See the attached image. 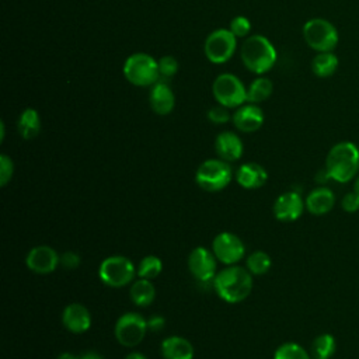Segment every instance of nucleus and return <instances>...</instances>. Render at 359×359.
I'll list each match as a JSON object with an SVG mask.
<instances>
[{
  "mask_svg": "<svg viewBox=\"0 0 359 359\" xmlns=\"http://www.w3.org/2000/svg\"><path fill=\"white\" fill-rule=\"evenodd\" d=\"M213 289L222 300L227 303H240L251 293V272L238 265H227L224 269L216 273Z\"/></svg>",
  "mask_w": 359,
  "mask_h": 359,
  "instance_id": "obj_1",
  "label": "nucleus"
},
{
  "mask_svg": "<svg viewBox=\"0 0 359 359\" xmlns=\"http://www.w3.org/2000/svg\"><path fill=\"white\" fill-rule=\"evenodd\" d=\"M325 170L331 180L349 182L359 171V147L348 140L334 144L327 154Z\"/></svg>",
  "mask_w": 359,
  "mask_h": 359,
  "instance_id": "obj_2",
  "label": "nucleus"
},
{
  "mask_svg": "<svg viewBox=\"0 0 359 359\" xmlns=\"http://www.w3.org/2000/svg\"><path fill=\"white\" fill-rule=\"evenodd\" d=\"M241 60L250 72L264 74L273 67L276 49L266 36L259 34L250 35L241 46Z\"/></svg>",
  "mask_w": 359,
  "mask_h": 359,
  "instance_id": "obj_3",
  "label": "nucleus"
},
{
  "mask_svg": "<svg viewBox=\"0 0 359 359\" xmlns=\"http://www.w3.org/2000/svg\"><path fill=\"white\" fill-rule=\"evenodd\" d=\"M304 42L316 50L320 52H334L339 42V34L335 25L325 18H310L303 25Z\"/></svg>",
  "mask_w": 359,
  "mask_h": 359,
  "instance_id": "obj_4",
  "label": "nucleus"
},
{
  "mask_svg": "<svg viewBox=\"0 0 359 359\" xmlns=\"http://www.w3.org/2000/svg\"><path fill=\"white\" fill-rule=\"evenodd\" d=\"M125 79L137 87L153 86L160 80L158 60L149 53L137 52L130 55L123 63Z\"/></svg>",
  "mask_w": 359,
  "mask_h": 359,
  "instance_id": "obj_5",
  "label": "nucleus"
},
{
  "mask_svg": "<svg viewBox=\"0 0 359 359\" xmlns=\"http://www.w3.org/2000/svg\"><path fill=\"white\" fill-rule=\"evenodd\" d=\"M233 178L230 164L222 158L205 160L195 172V182L199 188L208 192L224 189Z\"/></svg>",
  "mask_w": 359,
  "mask_h": 359,
  "instance_id": "obj_6",
  "label": "nucleus"
},
{
  "mask_svg": "<svg viewBox=\"0 0 359 359\" xmlns=\"http://www.w3.org/2000/svg\"><path fill=\"white\" fill-rule=\"evenodd\" d=\"M212 93L217 104L226 108H238L247 101L245 86L231 73L219 74L212 84Z\"/></svg>",
  "mask_w": 359,
  "mask_h": 359,
  "instance_id": "obj_7",
  "label": "nucleus"
},
{
  "mask_svg": "<svg viewBox=\"0 0 359 359\" xmlns=\"http://www.w3.org/2000/svg\"><path fill=\"white\" fill-rule=\"evenodd\" d=\"M135 266L132 261L123 255H112L105 258L98 268L101 282L111 287H122L129 285L135 278Z\"/></svg>",
  "mask_w": 359,
  "mask_h": 359,
  "instance_id": "obj_8",
  "label": "nucleus"
},
{
  "mask_svg": "<svg viewBox=\"0 0 359 359\" xmlns=\"http://www.w3.org/2000/svg\"><path fill=\"white\" fill-rule=\"evenodd\" d=\"M236 46L237 38L234 36V34L230 29L219 28L208 35V38L205 39L203 50L209 62L220 65L231 59L236 52Z\"/></svg>",
  "mask_w": 359,
  "mask_h": 359,
  "instance_id": "obj_9",
  "label": "nucleus"
},
{
  "mask_svg": "<svg viewBox=\"0 0 359 359\" xmlns=\"http://www.w3.org/2000/svg\"><path fill=\"white\" fill-rule=\"evenodd\" d=\"M188 268L196 283L203 289L213 287L216 276V257L205 247H196L188 257Z\"/></svg>",
  "mask_w": 359,
  "mask_h": 359,
  "instance_id": "obj_10",
  "label": "nucleus"
},
{
  "mask_svg": "<svg viewBox=\"0 0 359 359\" xmlns=\"http://www.w3.org/2000/svg\"><path fill=\"white\" fill-rule=\"evenodd\" d=\"M147 320L139 313H125L115 323V338L116 341L128 348L139 345L146 337Z\"/></svg>",
  "mask_w": 359,
  "mask_h": 359,
  "instance_id": "obj_11",
  "label": "nucleus"
},
{
  "mask_svg": "<svg viewBox=\"0 0 359 359\" xmlns=\"http://www.w3.org/2000/svg\"><path fill=\"white\" fill-rule=\"evenodd\" d=\"M212 251L224 265H236L245 254V247L238 236L230 231L219 233L212 243Z\"/></svg>",
  "mask_w": 359,
  "mask_h": 359,
  "instance_id": "obj_12",
  "label": "nucleus"
},
{
  "mask_svg": "<svg viewBox=\"0 0 359 359\" xmlns=\"http://www.w3.org/2000/svg\"><path fill=\"white\" fill-rule=\"evenodd\" d=\"M25 264L29 271L38 275H46L60 265V255L49 245H36L28 251Z\"/></svg>",
  "mask_w": 359,
  "mask_h": 359,
  "instance_id": "obj_13",
  "label": "nucleus"
},
{
  "mask_svg": "<svg viewBox=\"0 0 359 359\" xmlns=\"http://www.w3.org/2000/svg\"><path fill=\"white\" fill-rule=\"evenodd\" d=\"M304 208L302 196L294 191H287L275 199L273 215L280 222H294L302 216Z\"/></svg>",
  "mask_w": 359,
  "mask_h": 359,
  "instance_id": "obj_14",
  "label": "nucleus"
},
{
  "mask_svg": "<svg viewBox=\"0 0 359 359\" xmlns=\"http://www.w3.org/2000/svg\"><path fill=\"white\" fill-rule=\"evenodd\" d=\"M233 125L245 133H252L258 130L264 123V112L258 107V104H243L240 105L236 112L231 115Z\"/></svg>",
  "mask_w": 359,
  "mask_h": 359,
  "instance_id": "obj_15",
  "label": "nucleus"
},
{
  "mask_svg": "<svg viewBox=\"0 0 359 359\" xmlns=\"http://www.w3.org/2000/svg\"><path fill=\"white\" fill-rule=\"evenodd\" d=\"M62 323L73 334H83L91 327V314L80 303H72L63 309Z\"/></svg>",
  "mask_w": 359,
  "mask_h": 359,
  "instance_id": "obj_16",
  "label": "nucleus"
},
{
  "mask_svg": "<svg viewBox=\"0 0 359 359\" xmlns=\"http://www.w3.org/2000/svg\"><path fill=\"white\" fill-rule=\"evenodd\" d=\"M149 101L151 109L157 115H168L175 105V97L171 87L161 79L151 86Z\"/></svg>",
  "mask_w": 359,
  "mask_h": 359,
  "instance_id": "obj_17",
  "label": "nucleus"
},
{
  "mask_svg": "<svg viewBox=\"0 0 359 359\" xmlns=\"http://www.w3.org/2000/svg\"><path fill=\"white\" fill-rule=\"evenodd\" d=\"M215 150H216L219 158H222L227 163H231V161L238 160L243 156L244 146H243L241 139L234 132L226 130V132H222L217 135V137L215 140Z\"/></svg>",
  "mask_w": 359,
  "mask_h": 359,
  "instance_id": "obj_18",
  "label": "nucleus"
},
{
  "mask_svg": "<svg viewBox=\"0 0 359 359\" xmlns=\"http://www.w3.org/2000/svg\"><path fill=\"white\" fill-rule=\"evenodd\" d=\"M266 180L268 172L258 163H244L236 171V181L244 189L261 188Z\"/></svg>",
  "mask_w": 359,
  "mask_h": 359,
  "instance_id": "obj_19",
  "label": "nucleus"
},
{
  "mask_svg": "<svg viewBox=\"0 0 359 359\" xmlns=\"http://www.w3.org/2000/svg\"><path fill=\"white\" fill-rule=\"evenodd\" d=\"M335 203L334 192L327 187H318L313 189L306 198V209L313 215H325L328 213Z\"/></svg>",
  "mask_w": 359,
  "mask_h": 359,
  "instance_id": "obj_20",
  "label": "nucleus"
},
{
  "mask_svg": "<svg viewBox=\"0 0 359 359\" xmlns=\"http://www.w3.org/2000/svg\"><path fill=\"white\" fill-rule=\"evenodd\" d=\"M161 355L164 359H194V346L188 339L172 335L161 342Z\"/></svg>",
  "mask_w": 359,
  "mask_h": 359,
  "instance_id": "obj_21",
  "label": "nucleus"
},
{
  "mask_svg": "<svg viewBox=\"0 0 359 359\" xmlns=\"http://www.w3.org/2000/svg\"><path fill=\"white\" fill-rule=\"evenodd\" d=\"M339 66V59L334 52H320L311 60V72L320 77H331Z\"/></svg>",
  "mask_w": 359,
  "mask_h": 359,
  "instance_id": "obj_22",
  "label": "nucleus"
},
{
  "mask_svg": "<svg viewBox=\"0 0 359 359\" xmlns=\"http://www.w3.org/2000/svg\"><path fill=\"white\" fill-rule=\"evenodd\" d=\"M17 128H18V133L25 140H29L38 136L41 130V118L38 111L34 108L24 109L18 118Z\"/></svg>",
  "mask_w": 359,
  "mask_h": 359,
  "instance_id": "obj_23",
  "label": "nucleus"
},
{
  "mask_svg": "<svg viewBox=\"0 0 359 359\" xmlns=\"http://www.w3.org/2000/svg\"><path fill=\"white\" fill-rule=\"evenodd\" d=\"M129 294H130V300L136 306L146 307L153 303V300L156 297V289H154V285L151 283V280L139 278L137 280H135L132 283Z\"/></svg>",
  "mask_w": 359,
  "mask_h": 359,
  "instance_id": "obj_24",
  "label": "nucleus"
},
{
  "mask_svg": "<svg viewBox=\"0 0 359 359\" xmlns=\"http://www.w3.org/2000/svg\"><path fill=\"white\" fill-rule=\"evenodd\" d=\"M273 90V84L268 77H257L247 88V102L259 104L265 101Z\"/></svg>",
  "mask_w": 359,
  "mask_h": 359,
  "instance_id": "obj_25",
  "label": "nucleus"
},
{
  "mask_svg": "<svg viewBox=\"0 0 359 359\" xmlns=\"http://www.w3.org/2000/svg\"><path fill=\"white\" fill-rule=\"evenodd\" d=\"M335 338L331 334H320L311 344V355L314 359H330L335 353Z\"/></svg>",
  "mask_w": 359,
  "mask_h": 359,
  "instance_id": "obj_26",
  "label": "nucleus"
},
{
  "mask_svg": "<svg viewBox=\"0 0 359 359\" xmlns=\"http://www.w3.org/2000/svg\"><path fill=\"white\" fill-rule=\"evenodd\" d=\"M163 271V262L156 255H147L144 258H142V261L139 262L137 265V269H136V275L139 278H143V279H154L157 278Z\"/></svg>",
  "mask_w": 359,
  "mask_h": 359,
  "instance_id": "obj_27",
  "label": "nucleus"
},
{
  "mask_svg": "<svg viewBox=\"0 0 359 359\" xmlns=\"http://www.w3.org/2000/svg\"><path fill=\"white\" fill-rule=\"evenodd\" d=\"M272 265L271 257L265 251H254L247 257V269L251 275H265Z\"/></svg>",
  "mask_w": 359,
  "mask_h": 359,
  "instance_id": "obj_28",
  "label": "nucleus"
},
{
  "mask_svg": "<svg viewBox=\"0 0 359 359\" xmlns=\"http://www.w3.org/2000/svg\"><path fill=\"white\" fill-rule=\"evenodd\" d=\"M273 359H311L303 346L296 342L282 344L273 353Z\"/></svg>",
  "mask_w": 359,
  "mask_h": 359,
  "instance_id": "obj_29",
  "label": "nucleus"
},
{
  "mask_svg": "<svg viewBox=\"0 0 359 359\" xmlns=\"http://www.w3.org/2000/svg\"><path fill=\"white\" fill-rule=\"evenodd\" d=\"M158 72H160L161 80H167L172 77L178 72V60L170 55L161 56L158 59Z\"/></svg>",
  "mask_w": 359,
  "mask_h": 359,
  "instance_id": "obj_30",
  "label": "nucleus"
},
{
  "mask_svg": "<svg viewBox=\"0 0 359 359\" xmlns=\"http://www.w3.org/2000/svg\"><path fill=\"white\" fill-rule=\"evenodd\" d=\"M236 38H245L251 31V22L244 15H237L231 20L230 28H229Z\"/></svg>",
  "mask_w": 359,
  "mask_h": 359,
  "instance_id": "obj_31",
  "label": "nucleus"
},
{
  "mask_svg": "<svg viewBox=\"0 0 359 359\" xmlns=\"http://www.w3.org/2000/svg\"><path fill=\"white\" fill-rule=\"evenodd\" d=\"M208 119L212 122V123H216V125H222V123H227L230 119H231V115L229 112V108L217 104L215 107H212L209 111H208Z\"/></svg>",
  "mask_w": 359,
  "mask_h": 359,
  "instance_id": "obj_32",
  "label": "nucleus"
},
{
  "mask_svg": "<svg viewBox=\"0 0 359 359\" xmlns=\"http://www.w3.org/2000/svg\"><path fill=\"white\" fill-rule=\"evenodd\" d=\"M13 172H14V164H13V160L6 156V154H1L0 156V185L1 187H6L7 182L11 180L13 177Z\"/></svg>",
  "mask_w": 359,
  "mask_h": 359,
  "instance_id": "obj_33",
  "label": "nucleus"
},
{
  "mask_svg": "<svg viewBox=\"0 0 359 359\" xmlns=\"http://www.w3.org/2000/svg\"><path fill=\"white\" fill-rule=\"evenodd\" d=\"M81 259L74 251H66L60 255V265L65 269H76L80 265Z\"/></svg>",
  "mask_w": 359,
  "mask_h": 359,
  "instance_id": "obj_34",
  "label": "nucleus"
},
{
  "mask_svg": "<svg viewBox=\"0 0 359 359\" xmlns=\"http://www.w3.org/2000/svg\"><path fill=\"white\" fill-rule=\"evenodd\" d=\"M342 208L346 212H356L359 209V195L355 191L348 192L342 199Z\"/></svg>",
  "mask_w": 359,
  "mask_h": 359,
  "instance_id": "obj_35",
  "label": "nucleus"
},
{
  "mask_svg": "<svg viewBox=\"0 0 359 359\" xmlns=\"http://www.w3.org/2000/svg\"><path fill=\"white\" fill-rule=\"evenodd\" d=\"M165 325V321L161 316H151L149 320H147V330L149 331H153V332H158L164 328Z\"/></svg>",
  "mask_w": 359,
  "mask_h": 359,
  "instance_id": "obj_36",
  "label": "nucleus"
},
{
  "mask_svg": "<svg viewBox=\"0 0 359 359\" xmlns=\"http://www.w3.org/2000/svg\"><path fill=\"white\" fill-rule=\"evenodd\" d=\"M80 359H104V358L97 352H86L84 355L80 356Z\"/></svg>",
  "mask_w": 359,
  "mask_h": 359,
  "instance_id": "obj_37",
  "label": "nucleus"
},
{
  "mask_svg": "<svg viewBox=\"0 0 359 359\" xmlns=\"http://www.w3.org/2000/svg\"><path fill=\"white\" fill-rule=\"evenodd\" d=\"M125 359H147L144 355H142L140 352H132V353H128L125 356Z\"/></svg>",
  "mask_w": 359,
  "mask_h": 359,
  "instance_id": "obj_38",
  "label": "nucleus"
},
{
  "mask_svg": "<svg viewBox=\"0 0 359 359\" xmlns=\"http://www.w3.org/2000/svg\"><path fill=\"white\" fill-rule=\"evenodd\" d=\"M56 359H80V356H76V355H73L70 352H63Z\"/></svg>",
  "mask_w": 359,
  "mask_h": 359,
  "instance_id": "obj_39",
  "label": "nucleus"
},
{
  "mask_svg": "<svg viewBox=\"0 0 359 359\" xmlns=\"http://www.w3.org/2000/svg\"><path fill=\"white\" fill-rule=\"evenodd\" d=\"M358 195H359V175L356 177V181H355V189H353Z\"/></svg>",
  "mask_w": 359,
  "mask_h": 359,
  "instance_id": "obj_40",
  "label": "nucleus"
},
{
  "mask_svg": "<svg viewBox=\"0 0 359 359\" xmlns=\"http://www.w3.org/2000/svg\"><path fill=\"white\" fill-rule=\"evenodd\" d=\"M358 147H359V146H358Z\"/></svg>",
  "mask_w": 359,
  "mask_h": 359,
  "instance_id": "obj_41",
  "label": "nucleus"
}]
</instances>
